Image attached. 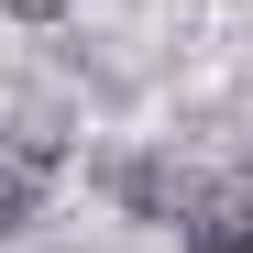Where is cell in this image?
<instances>
[{
    "instance_id": "obj_1",
    "label": "cell",
    "mask_w": 253,
    "mask_h": 253,
    "mask_svg": "<svg viewBox=\"0 0 253 253\" xmlns=\"http://www.w3.org/2000/svg\"><path fill=\"white\" fill-rule=\"evenodd\" d=\"M55 121L44 110H22V132H11V176H0V231H33V209H44V187H55Z\"/></svg>"
},
{
    "instance_id": "obj_2",
    "label": "cell",
    "mask_w": 253,
    "mask_h": 253,
    "mask_svg": "<svg viewBox=\"0 0 253 253\" xmlns=\"http://www.w3.org/2000/svg\"><path fill=\"white\" fill-rule=\"evenodd\" d=\"M176 253H253V176L242 187H198V209L176 220Z\"/></svg>"
},
{
    "instance_id": "obj_3",
    "label": "cell",
    "mask_w": 253,
    "mask_h": 253,
    "mask_svg": "<svg viewBox=\"0 0 253 253\" xmlns=\"http://www.w3.org/2000/svg\"><path fill=\"white\" fill-rule=\"evenodd\" d=\"M110 198L132 209V220H187V209H198V187H187L165 154H121V165H110Z\"/></svg>"
},
{
    "instance_id": "obj_4",
    "label": "cell",
    "mask_w": 253,
    "mask_h": 253,
    "mask_svg": "<svg viewBox=\"0 0 253 253\" xmlns=\"http://www.w3.org/2000/svg\"><path fill=\"white\" fill-rule=\"evenodd\" d=\"M0 11H11V22H66L77 0H0Z\"/></svg>"
}]
</instances>
